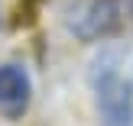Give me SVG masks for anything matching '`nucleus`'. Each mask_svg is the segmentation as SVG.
Here are the masks:
<instances>
[{"mask_svg": "<svg viewBox=\"0 0 133 126\" xmlns=\"http://www.w3.org/2000/svg\"><path fill=\"white\" fill-rule=\"evenodd\" d=\"M120 49H101L91 62V91L101 126H133V81L120 75Z\"/></svg>", "mask_w": 133, "mask_h": 126, "instance_id": "nucleus-1", "label": "nucleus"}, {"mask_svg": "<svg viewBox=\"0 0 133 126\" xmlns=\"http://www.w3.org/2000/svg\"><path fill=\"white\" fill-rule=\"evenodd\" d=\"M65 23L78 39H104L120 26V6L117 0H78Z\"/></svg>", "mask_w": 133, "mask_h": 126, "instance_id": "nucleus-2", "label": "nucleus"}, {"mask_svg": "<svg viewBox=\"0 0 133 126\" xmlns=\"http://www.w3.org/2000/svg\"><path fill=\"white\" fill-rule=\"evenodd\" d=\"M32 100V78L23 65L16 62H6L0 65V113L16 120V116L26 113Z\"/></svg>", "mask_w": 133, "mask_h": 126, "instance_id": "nucleus-3", "label": "nucleus"}, {"mask_svg": "<svg viewBox=\"0 0 133 126\" xmlns=\"http://www.w3.org/2000/svg\"><path fill=\"white\" fill-rule=\"evenodd\" d=\"M127 13H130V23H133V0H127Z\"/></svg>", "mask_w": 133, "mask_h": 126, "instance_id": "nucleus-4", "label": "nucleus"}]
</instances>
